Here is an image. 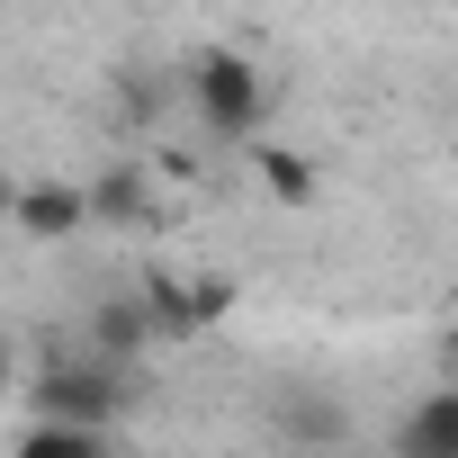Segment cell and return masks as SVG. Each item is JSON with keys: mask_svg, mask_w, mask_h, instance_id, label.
<instances>
[{"mask_svg": "<svg viewBox=\"0 0 458 458\" xmlns=\"http://www.w3.org/2000/svg\"><path fill=\"white\" fill-rule=\"evenodd\" d=\"M270 431H279V440H315V449H333V440L351 431V413H342L333 386H279V395H270Z\"/></svg>", "mask_w": 458, "mask_h": 458, "instance_id": "cell-6", "label": "cell"}, {"mask_svg": "<svg viewBox=\"0 0 458 458\" xmlns=\"http://www.w3.org/2000/svg\"><path fill=\"white\" fill-rule=\"evenodd\" d=\"M81 207H90V225H144L153 216V180L135 162H108L99 180H81Z\"/></svg>", "mask_w": 458, "mask_h": 458, "instance_id": "cell-9", "label": "cell"}, {"mask_svg": "<svg viewBox=\"0 0 458 458\" xmlns=\"http://www.w3.org/2000/svg\"><path fill=\"white\" fill-rule=\"evenodd\" d=\"M28 413L37 422H81V431H108L126 413V369L90 360V351H55L37 377H28Z\"/></svg>", "mask_w": 458, "mask_h": 458, "instance_id": "cell-2", "label": "cell"}, {"mask_svg": "<svg viewBox=\"0 0 458 458\" xmlns=\"http://www.w3.org/2000/svg\"><path fill=\"white\" fill-rule=\"evenodd\" d=\"M243 153H252V180H261V198H270V207H315V189H324V180H315V162H306V153H288V144H270V135H252Z\"/></svg>", "mask_w": 458, "mask_h": 458, "instance_id": "cell-8", "label": "cell"}, {"mask_svg": "<svg viewBox=\"0 0 458 458\" xmlns=\"http://www.w3.org/2000/svg\"><path fill=\"white\" fill-rule=\"evenodd\" d=\"M10 458H117V449H108V431H81V422H37V413H28V431L10 440Z\"/></svg>", "mask_w": 458, "mask_h": 458, "instance_id": "cell-10", "label": "cell"}, {"mask_svg": "<svg viewBox=\"0 0 458 458\" xmlns=\"http://www.w3.org/2000/svg\"><path fill=\"white\" fill-rule=\"evenodd\" d=\"M10 225L28 243H72L81 225H90V207H81V180H19V198H10Z\"/></svg>", "mask_w": 458, "mask_h": 458, "instance_id": "cell-4", "label": "cell"}, {"mask_svg": "<svg viewBox=\"0 0 458 458\" xmlns=\"http://www.w3.org/2000/svg\"><path fill=\"white\" fill-rule=\"evenodd\" d=\"M10 198H19V180H10V171H0V225H10Z\"/></svg>", "mask_w": 458, "mask_h": 458, "instance_id": "cell-12", "label": "cell"}, {"mask_svg": "<svg viewBox=\"0 0 458 458\" xmlns=\"http://www.w3.org/2000/svg\"><path fill=\"white\" fill-rule=\"evenodd\" d=\"M395 458H458V386H431L395 422Z\"/></svg>", "mask_w": 458, "mask_h": 458, "instance_id": "cell-7", "label": "cell"}, {"mask_svg": "<svg viewBox=\"0 0 458 458\" xmlns=\"http://www.w3.org/2000/svg\"><path fill=\"white\" fill-rule=\"evenodd\" d=\"M19 395V360H10V333H0V404Z\"/></svg>", "mask_w": 458, "mask_h": 458, "instance_id": "cell-11", "label": "cell"}, {"mask_svg": "<svg viewBox=\"0 0 458 458\" xmlns=\"http://www.w3.org/2000/svg\"><path fill=\"white\" fill-rule=\"evenodd\" d=\"M189 126L216 153H243L270 126V81H261V64L243 46H198V64H189Z\"/></svg>", "mask_w": 458, "mask_h": 458, "instance_id": "cell-1", "label": "cell"}, {"mask_svg": "<svg viewBox=\"0 0 458 458\" xmlns=\"http://www.w3.org/2000/svg\"><path fill=\"white\" fill-rule=\"evenodd\" d=\"M81 342H90V360H108V369H135L144 351H162L153 324H144V306H135V288H126V297H99V306L81 315Z\"/></svg>", "mask_w": 458, "mask_h": 458, "instance_id": "cell-5", "label": "cell"}, {"mask_svg": "<svg viewBox=\"0 0 458 458\" xmlns=\"http://www.w3.org/2000/svg\"><path fill=\"white\" fill-rule=\"evenodd\" d=\"M135 306H144V324H153V342H198L225 306H234V288H189L180 270H144V288H135Z\"/></svg>", "mask_w": 458, "mask_h": 458, "instance_id": "cell-3", "label": "cell"}]
</instances>
